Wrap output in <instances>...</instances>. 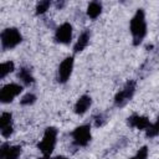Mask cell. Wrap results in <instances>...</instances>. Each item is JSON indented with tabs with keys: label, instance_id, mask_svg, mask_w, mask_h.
Segmentation results:
<instances>
[{
	"label": "cell",
	"instance_id": "cell-2",
	"mask_svg": "<svg viewBox=\"0 0 159 159\" xmlns=\"http://www.w3.org/2000/svg\"><path fill=\"white\" fill-rule=\"evenodd\" d=\"M56 142H57V129L55 127H48L46 128L41 142L37 144V148L45 157H50L56 147Z\"/></svg>",
	"mask_w": 159,
	"mask_h": 159
},
{
	"label": "cell",
	"instance_id": "cell-5",
	"mask_svg": "<svg viewBox=\"0 0 159 159\" xmlns=\"http://www.w3.org/2000/svg\"><path fill=\"white\" fill-rule=\"evenodd\" d=\"M72 140H73V144L77 147L87 145L91 140V127L88 124L77 127L72 132Z\"/></svg>",
	"mask_w": 159,
	"mask_h": 159
},
{
	"label": "cell",
	"instance_id": "cell-24",
	"mask_svg": "<svg viewBox=\"0 0 159 159\" xmlns=\"http://www.w3.org/2000/svg\"><path fill=\"white\" fill-rule=\"evenodd\" d=\"M39 159H50V158H48V157H45V155H43L42 158H39Z\"/></svg>",
	"mask_w": 159,
	"mask_h": 159
},
{
	"label": "cell",
	"instance_id": "cell-7",
	"mask_svg": "<svg viewBox=\"0 0 159 159\" xmlns=\"http://www.w3.org/2000/svg\"><path fill=\"white\" fill-rule=\"evenodd\" d=\"M73 57L72 56H68L66 57L58 66V71H57V80L60 83H66L71 75H72V70H73Z\"/></svg>",
	"mask_w": 159,
	"mask_h": 159
},
{
	"label": "cell",
	"instance_id": "cell-11",
	"mask_svg": "<svg viewBox=\"0 0 159 159\" xmlns=\"http://www.w3.org/2000/svg\"><path fill=\"white\" fill-rule=\"evenodd\" d=\"M21 154L20 145H10L4 143L1 145V159H19Z\"/></svg>",
	"mask_w": 159,
	"mask_h": 159
},
{
	"label": "cell",
	"instance_id": "cell-15",
	"mask_svg": "<svg viewBox=\"0 0 159 159\" xmlns=\"http://www.w3.org/2000/svg\"><path fill=\"white\" fill-rule=\"evenodd\" d=\"M17 77L20 78V81L25 84V86H30L35 82L34 80V76L31 75V71L27 68V67H21L17 72Z\"/></svg>",
	"mask_w": 159,
	"mask_h": 159
},
{
	"label": "cell",
	"instance_id": "cell-23",
	"mask_svg": "<svg viewBox=\"0 0 159 159\" xmlns=\"http://www.w3.org/2000/svg\"><path fill=\"white\" fill-rule=\"evenodd\" d=\"M63 5H65V2H57V4H56V6H57V7H60V9H61Z\"/></svg>",
	"mask_w": 159,
	"mask_h": 159
},
{
	"label": "cell",
	"instance_id": "cell-8",
	"mask_svg": "<svg viewBox=\"0 0 159 159\" xmlns=\"http://www.w3.org/2000/svg\"><path fill=\"white\" fill-rule=\"evenodd\" d=\"M55 40L58 43L68 45L72 40V25L70 22L61 24L55 31Z\"/></svg>",
	"mask_w": 159,
	"mask_h": 159
},
{
	"label": "cell",
	"instance_id": "cell-10",
	"mask_svg": "<svg viewBox=\"0 0 159 159\" xmlns=\"http://www.w3.org/2000/svg\"><path fill=\"white\" fill-rule=\"evenodd\" d=\"M150 122L147 117L144 116H139V114H133L128 118V125L132 128H137L140 130H147L150 127Z\"/></svg>",
	"mask_w": 159,
	"mask_h": 159
},
{
	"label": "cell",
	"instance_id": "cell-6",
	"mask_svg": "<svg viewBox=\"0 0 159 159\" xmlns=\"http://www.w3.org/2000/svg\"><path fill=\"white\" fill-rule=\"evenodd\" d=\"M22 92V86L17 83H7L0 89V101L2 103L12 102Z\"/></svg>",
	"mask_w": 159,
	"mask_h": 159
},
{
	"label": "cell",
	"instance_id": "cell-3",
	"mask_svg": "<svg viewBox=\"0 0 159 159\" xmlns=\"http://www.w3.org/2000/svg\"><path fill=\"white\" fill-rule=\"evenodd\" d=\"M22 40V36L20 31L15 27H9L5 29L1 32V46L4 50H11L16 47Z\"/></svg>",
	"mask_w": 159,
	"mask_h": 159
},
{
	"label": "cell",
	"instance_id": "cell-1",
	"mask_svg": "<svg viewBox=\"0 0 159 159\" xmlns=\"http://www.w3.org/2000/svg\"><path fill=\"white\" fill-rule=\"evenodd\" d=\"M129 29L133 36V45L138 46L139 43H142V41L147 35V21H145V14L143 9H138L135 11V14L130 20Z\"/></svg>",
	"mask_w": 159,
	"mask_h": 159
},
{
	"label": "cell",
	"instance_id": "cell-14",
	"mask_svg": "<svg viewBox=\"0 0 159 159\" xmlns=\"http://www.w3.org/2000/svg\"><path fill=\"white\" fill-rule=\"evenodd\" d=\"M87 16L89 17V19H97L99 15H101V12H102V4L101 2H98V1H92V2H89L88 4V6H87Z\"/></svg>",
	"mask_w": 159,
	"mask_h": 159
},
{
	"label": "cell",
	"instance_id": "cell-19",
	"mask_svg": "<svg viewBox=\"0 0 159 159\" xmlns=\"http://www.w3.org/2000/svg\"><path fill=\"white\" fill-rule=\"evenodd\" d=\"M50 6H51V2H50L48 0L40 1V2L37 4V6H36V14H37V15H42V14H45V12L48 10Z\"/></svg>",
	"mask_w": 159,
	"mask_h": 159
},
{
	"label": "cell",
	"instance_id": "cell-13",
	"mask_svg": "<svg viewBox=\"0 0 159 159\" xmlns=\"http://www.w3.org/2000/svg\"><path fill=\"white\" fill-rule=\"evenodd\" d=\"M89 37H91L89 32H88V31H83V32L78 36V39H77V41H76V43H75V46H73V51H75V52H81V51H83V50L87 47L88 42H89Z\"/></svg>",
	"mask_w": 159,
	"mask_h": 159
},
{
	"label": "cell",
	"instance_id": "cell-22",
	"mask_svg": "<svg viewBox=\"0 0 159 159\" xmlns=\"http://www.w3.org/2000/svg\"><path fill=\"white\" fill-rule=\"evenodd\" d=\"M50 159H67V158L62 157V155H57V157H53V158H50Z\"/></svg>",
	"mask_w": 159,
	"mask_h": 159
},
{
	"label": "cell",
	"instance_id": "cell-20",
	"mask_svg": "<svg viewBox=\"0 0 159 159\" xmlns=\"http://www.w3.org/2000/svg\"><path fill=\"white\" fill-rule=\"evenodd\" d=\"M148 158V147H142L137 153H135V155H133L132 158H129V159H147Z\"/></svg>",
	"mask_w": 159,
	"mask_h": 159
},
{
	"label": "cell",
	"instance_id": "cell-21",
	"mask_svg": "<svg viewBox=\"0 0 159 159\" xmlns=\"http://www.w3.org/2000/svg\"><path fill=\"white\" fill-rule=\"evenodd\" d=\"M104 117L102 116V114H98L97 117H94V124H96V127H101V125H103V123H104Z\"/></svg>",
	"mask_w": 159,
	"mask_h": 159
},
{
	"label": "cell",
	"instance_id": "cell-12",
	"mask_svg": "<svg viewBox=\"0 0 159 159\" xmlns=\"http://www.w3.org/2000/svg\"><path fill=\"white\" fill-rule=\"evenodd\" d=\"M91 104H92V98H91L89 96H87V94L81 96V97L77 99V102L75 103V113L78 114V116L84 114V113L89 109Z\"/></svg>",
	"mask_w": 159,
	"mask_h": 159
},
{
	"label": "cell",
	"instance_id": "cell-4",
	"mask_svg": "<svg viewBox=\"0 0 159 159\" xmlns=\"http://www.w3.org/2000/svg\"><path fill=\"white\" fill-rule=\"evenodd\" d=\"M135 92V82L134 81H128L124 87L116 94L114 97V104L117 107H123L127 102H129Z\"/></svg>",
	"mask_w": 159,
	"mask_h": 159
},
{
	"label": "cell",
	"instance_id": "cell-16",
	"mask_svg": "<svg viewBox=\"0 0 159 159\" xmlns=\"http://www.w3.org/2000/svg\"><path fill=\"white\" fill-rule=\"evenodd\" d=\"M15 70V65L12 61H6L0 65V78L4 80L9 73H11Z\"/></svg>",
	"mask_w": 159,
	"mask_h": 159
},
{
	"label": "cell",
	"instance_id": "cell-17",
	"mask_svg": "<svg viewBox=\"0 0 159 159\" xmlns=\"http://www.w3.org/2000/svg\"><path fill=\"white\" fill-rule=\"evenodd\" d=\"M145 134L148 138H154L157 135H159V117L157 118V120L154 123L150 124V127L145 130Z\"/></svg>",
	"mask_w": 159,
	"mask_h": 159
},
{
	"label": "cell",
	"instance_id": "cell-9",
	"mask_svg": "<svg viewBox=\"0 0 159 159\" xmlns=\"http://www.w3.org/2000/svg\"><path fill=\"white\" fill-rule=\"evenodd\" d=\"M0 129L1 135L4 138H9L12 134L14 127H12V114L9 112H4L0 117Z\"/></svg>",
	"mask_w": 159,
	"mask_h": 159
},
{
	"label": "cell",
	"instance_id": "cell-18",
	"mask_svg": "<svg viewBox=\"0 0 159 159\" xmlns=\"http://www.w3.org/2000/svg\"><path fill=\"white\" fill-rule=\"evenodd\" d=\"M35 102H36V96L34 93H30V92L24 94L21 97V99H20V104L21 106H30V104H34Z\"/></svg>",
	"mask_w": 159,
	"mask_h": 159
}]
</instances>
